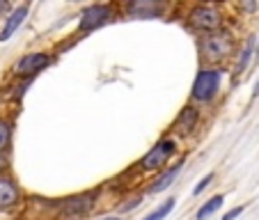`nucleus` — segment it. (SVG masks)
I'll list each match as a JSON object with an SVG mask.
<instances>
[{
	"label": "nucleus",
	"mask_w": 259,
	"mask_h": 220,
	"mask_svg": "<svg viewBox=\"0 0 259 220\" xmlns=\"http://www.w3.org/2000/svg\"><path fill=\"white\" fill-rule=\"evenodd\" d=\"M220 71L215 69H206V71H200L197 73L195 83H193V99L197 101H211V99L218 94V87H220Z\"/></svg>",
	"instance_id": "nucleus-1"
},
{
	"label": "nucleus",
	"mask_w": 259,
	"mask_h": 220,
	"mask_svg": "<svg viewBox=\"0 0 259 220\" xmlns=\"http://www.w3.org/2000/svg\"><path fill=\"white\" fill-rule=\"evenodd\" d=\"M234 51V39L227 32H213L202 39V53L206 60H223Z\"/></svg>",
	"instance_id": "nucleus-2"
},
{
	"label": "nucleus",
	"mask_w": 259,
	"mask_h": 220,
	"mask_svg": "<svg viewBox=\"0 0 259 220\" xmlns=\"http://www.w3.org/2000/svg\"><path fill=\"white\" fill-rule=\"evenodd\" d=\"M188 23L195 30H204V32H211V30H218L220 23H223V16L215 10L213 5H197L191 10L188 14Z\"/></svg>",
	"instance_id": "nucleus-3"
},
{
	"label": "nucleus",
	"mask_w": 259,
	"mask_h": 220,
	"mask_svg": "<svg viewBox=\"0 0 259 220\" xmlns=\"http://www.w3.org/2000/svg\"><path fill=\"white\" fill-rule=\"evenodd\" d=\"M94 206V195L92 193H80V195L67 197L60 202V215L64 220H73V218H83L92 211Z\"/></svg>",
	"instance_id": "nucleus-4"
},
{
	"label": "nucleus",
	"mask_w": 259,
	"mask_h": 220,
	"mask_svg": "<svg viewBox=\"0 0 259 220\" xmlns=\"http://www.w3.org/2000/svg\"><path fill=\"white\" fill-rule=\"evenodd\" d=\"M172 154H175V142L161 140L158 145H154L152 149L147 152V156L140 161V167L142 170H161Z\"/></svg>",
	"instance_id": "nucleus-5"
},
{
	"label": "nucleus",
	"mask_w": 259,
	"mask_h": 220,
	"mask_svg": "<svg viewBox=\"0 0 259 220\" xmlns=\"http://www.w3.org/2000/svg\"><path fill=\"white\" fill-rule=\"evenodd\" d=\"M110 19V5H92L80 14V32H90V30L101 28L106 21Z\"/></svg>",
	"instance_id": "nucleus-6"
},
{
	"label": "nucleus",
	"mask_w": 259,
	"mask_h": 220,
	"mask_svg": "<svg viewBox=\"0 0 259 220\" xmlns=\"http://www.w3.org/2000/svg\"><path fill=\"white\" fill-rule=\"evenodd\" d=\"M49 55L46 53H28L23 55V58L16 62V73H23V76H34L37 71H41V69L49 67Z\"/></svg>",
	"instance_id": "nucleus-7"
},
{
	"label": "nucleus",
	"mask_w": 259,
	"mask_h": 220,
	"mask_svg": "<svg viewBox=\"0 0 259 220\" xmlns=\"http://www.w3.org/2000/svg\"><path fill=\"white\" fill-rule=\"evenodd\" d=\"M25 16H28V5L16 7V10L10 14V19H7L5 28H3V32H0V41H7V39H10L12 34H14L16 30L21 28V23L25 21Z\"/></svg>",
	"instance_id": "nucleus-8"
},
{
	"label": "nucleus",
	"mask_w": 259,
	"mask_h": 220,
	"mask_svg": "<svg viewBox=\"0 0 259 220\" xmlns=\"http://www.w3.org/2000/svg\"><path fill=\"white\" fill-rule=\"evenodd\" d=\"M16 202H19V186L7 177H0V209H7Z\"/></svg>",
	"instance_id": "nucleus-9"
},
{
	"label": "nucleus",
	"mask_w": 259,
	"mask_h": 220,
	"mask_svg": "<svg viewBox=\"0 0 259 220\" xmlns=\"http://www.w3.org/2000/svg\"><path fill=\"white\" fill-rule=\"evenodd\" d=\"M195 124H197V110L188 106V108H184V110L177 115L172 128H175V131H179V133H188V131H193V128H195Z\"/></svg>",
	"instance_id": "nucleus-10"
},
{
	"label": "nucleus",
	"mask_w": 259,
	"mask_h": 220,
	"mask_svg": "<svg viewBox=\"0 0 259 220\" xmlns=\"http://www.w3.org/2000/svg\"><path fill=\"white\" fill-rule=\"evenodd\" d=\"M179 170H181V165H175L172 170H167L165 174H161V177H158V179L152 184V188H149V191H152V193H161L163 188H167L172 181H175V177L179 174Z\"/></svg>",
	"instance_id": "nucleus-11"
},
{
	"label": "nucleus",
	"mask_w": 259,
	"mask_h": 220,
	"mask_svg": "<svg viewBox=\"0 0 259 220\" xmlns=\"http://www.w3.org/2000/svg\"><path fill=\"white\" fill-rule=\"evenodd\" d=\"M223 202H225V197H223V195H215V197H211V200L206 202V204L202 206L200 211H197V220H206V218H209V215H213L215 211H218L220 206H223Z\"/></svg>",
	"instance_id": "nucleus-12"
},
{
	"label": "nucleus",
	"mask_w": 259,
	"mask_h": 220,
	"mask_svg": "<svg viewBox=\"0 0 259 220\" xmlns=\"http://www.w3.org/2000/svg\"><path fill=\"white\" fill-rule=\"evenodd\" d=\"M172 209H175V200H167V202H163V204L158 206V209H154L145 220H165L167 215H170V211H172Z\"/></svg>",
	"instance_id": "nucleus-13"
},
{
	"label": "nucleus",
	"mask_w": 259,
	"mask_h": 220,
	"mask_svg": "<svg viewBox=\"0 0 259 220\" xmlns=\"http://www.w3.org/2000/svg\"><path fill=\"white\" fill-rule=\"evenodd\" d=\"M252 49H254V37L245 44V49H243V53H241V62L236 64V71H243L245 67H248V62H250V58H252Z\"/></svg>",
	"instance_id": "nucleus-14"
},
{
	"label": "nucleus",
	"mask_w": 259,
	"mask_h": 220,
	"mask_svg": "<svg viewBox=\"0 0 259 220\" xmlns=\"http://www.w3.org/2000/svg\"><path fill=\"white\" fill-rule=\"evenodd\" d=\"M10 140H12V128H10V124H7V122H0V152H3V149L10 145Z\"/></svg>",
	"instance_id": "nucleus-15"
},
{
	"label": "nucleus",
	"mask_w": 259,
	"mask_h": 220,
	"mask_svg": "<svg viewBox=\"0 0 259 220\" xmlns=\"http://www.w3.org/2000/svg\"><path fill=\"white\" fill-rule=\"evenodd\" d=\"M211 179H213V174H206L204 179H202L200 184H197V186H195V191H193V193H195V195H200V193L204 191V188H206V186H209V184H211Z\"/></svg>",
	"instance_id": "nucleus-16"
},
{
	"label": "nucleus",
	"mask_w": 259,
	"mask_h": 220,
	"mask_svg": "<svg viewBox=\"0 0 259 220\" xmlns=\"http://www.w3.org/2000/svg\"><path fill=\"white\" fill-rule=\"evenodd\" d=\"M241 213H243V206H236V209H232L230 213L223 215V220H234V218H239Z\"/></svg>",
	"instance_id": "nucleus-17"
},
{
	"label": "nucleus",
	"mask_w": 259,
	"mask_h": 220,
	"mask_svg": "<svg viewBox=\"0 0 259 220\" xmlns=\"http://www.w3.org/2000/svg\"><path fill=\"white\" fill-rule=\"evenodd\" d=\"M3 170H7V158L0 154V172H3Z\"/></svg>",
	"instance_id": "nucleus-18"
},
{
	"label": "nucleus",
	"mask_w": 259,
	"mask_h": 220,
	"mask_svg": "<svg viewBox=\"0 0 259 220\" xmlns=\"http://www.w3.org/2000/svg\"><path fill=\"white\" fill-rule=\"evenodd\" d=\"M7 7H10L7 3H0V14H3V12H7Z\"/></svg>",
	"instance_id": "nucleus-19"
},
{
	"label": "nucleus",
	"mask_w": 259,
	"mask_h": 220,
	"mask_svg": "<svg viewBox=\"0 0 259 220\" xmlns=\"http://www.w3.org/2000/svg\"><path fill=\"white\" fill-rule=\"evenodd\" d=\"M103 220H119V218H103Z\"/></svg>",
	"instance_id": "nucleus-20"
},
{
	"label": "nucleus",
	"mask_w": 259,
	"mask_h": 220,
	"mask_svg": "<svg viewBox=\"0 0 259 220\" xmlns=\"http://www.w3.org/2000/svg\"><path fill=\"white\" fill-rule=\"evenodd\" d=\"M257 58H259V46H257Z\"/></svg>",
	"instance_id": "nucleus-21"
}]
</instances>
